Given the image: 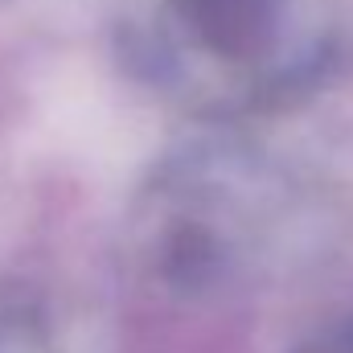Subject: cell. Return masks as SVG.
Instances as JSON below:
<instances>
[{"label": "cell", "mask_w": 353, "mask_h": 353, "mask_svg": "<svg viewBox=\"0 0 353 353\" xmlns=\"http://www.w3.org/2000/svg\"><path fill=\"white\" fill-rule=\"evenodd\" d=\"M0 353H4V350H0Z\"/></svg>", "instance_id": "3"}, {"label": "cell", "mask_w": 353, "mask_h": 353, "mask_svg": "<svg viewBox=\"0 0 353 353\" xmlns=\"http://www.w3.org/2000/svg\"><path fill=\"white\" fill-rule=\"evenodd\" d=\"M279 0H173L181 29L222 62H247L275 33Z\"/></svg>", "instance_id": "1"}, {"label": "cell", "mask_w": 353, "mask_h": 353, "mask_svg": "<svg viewBox=\"0 0 353 353\" xmlns=\"http://www.w3.org/2000/svg\"><path fill=\"white\" fill-rule=\"evenodd\" d=\"M341 353H353V345H345V350H341Z\"/></svg>", "instance_id": "2"}]
</instances>
